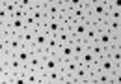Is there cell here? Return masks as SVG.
I'll list each match as a JSON object with an SVG mask.
<instances>
[{
  "label": "cell",
  "instance_id": "obj_29",
  "mask_svg": "<svg viewBox=\"0 0 121 84\" xmlns=\"http://www.w3.org/2000/svg\"><path fill=\"white\" fill-rule=\"evenodd\" d=\"M108 4H110L112 9H119L121 11V0H108Z\"/></svg>",
  "mask_w": 121,
  "mask_h": 84
},
{
  "label": "cell",
  "instance_id": "obj_35",
  "mask_svg": "<svg viewBox=\"0 0 121 84\" xmlns=\"http://www.w3.org/2000/svg\"><path fill=\"white\" fill-rule=\"evenodd\" d=\"M54 2H58V4H63V2H65V0H54Z\"/></svg>",
  "mask_w": 121,
  "mask_h": 84
},
{
  "label": "cell",
  "instance_id": "obj_31",
  "mask_svg": "<svg viewBox=\"0 0 121 84\" xmlns=\"http://www.w3.org/2000/svg\"><path fill=\"white\" fill-rule=\"evenodd\" d=\"M116 45H121V28L116 32Z\"/></svg>",
  "mask_w": 121,
  "mask_h": 84
},
{
  "label": "cell",
  "instance_id": "obj_19",
  "mask_svg": "<svg viewBox=\"0 0 121 84\" xmlns=\"http://www.w3.org/2000/svg\"><path fill=\"white\" fill-rule=\"evenodd\" d=\"M56 36H58V39H60L61 45H67V43L73 41V36H71V30H69V26H63L60 32L56 34Z\"/></svg>",
  "mask_w": 121,
  "mask_h": 84
},
{
  "label": "cell",
  "instance_id": "obj_15",
  "mask_svg": "<svg viewBox=\"0 0 121 84\" xmlns=\"http://www.w3.org/2000/svg\"><path fill=\"white\" fill-rule=\"evenodd\" d=\"M63 26H65V24L61 23L60 19H48V21H47V24H45L47 32H48L50 36H56V34H58Z\"/></svg>",
  "mask_w": 121,
  "mask_h": 84
},
{
  "label": "cell",
  "instance_id": "obj_16",
  "mask_svg": "<svg viewBox=\"0 0 121 84\" xmlns=\"http://www.w3.org/2000/svg\"><path fill=\"white\" fill-rule=\"evenodd\" d=\"M34 52H35V51H34L32 47H21V49L15 52V56L21 60V62H22V64H24V65H26V64H28V60L32 58V54H34Z\"/></svg>",
  "mask_w": 121,
  "mask_h": 84
},
{
  "label": "cell",
  "instance_id": "obj_27",
  "mask_svg": "<svg viewBox=\"0 0 121 84\" xmlns=\"http://www.w3.org/2000/svg\"><path fill=\"white\" fill-rule=\"evenodd\" d=\"M112 82L114 84H121V67H116V71L112 73Z\"/></svg>",
  "mask_w": 121,
  "mask_h": 84
},
{
  "label": "cell",
  "instance_id": "obj_5",
  "mask_svg": "<svg viewBox=\"0 0 121 84\" xmlns=\"http://www.w3.org/2000/svg\"><path fill=\"white\" fill-rule=\"evenodd\" d=\"M45 13L48 19H60V15L63 13V4H58V2L50 0L45 6Z\"/></svg>",
  "mask_w": 121,
  "mask_h": 84
},
{
  "label": "cell",
  "instance_id": "obj_9",
  "mask_svg": "<svg viewBox=\"0 0 121 84\" xmlns=\"http://www.w3.org/2000/svg\"><path fill=\"white\" fill-rule=\"evenodd\" d=\"M56 54L60 58L61 62H65V60H71V58H75V49H73V41L67 43V45H60V49L56 51Z\"/></svg>",
  "mask_w": 121,
  "mask_h": 84
},
{
  "label": "cell",
  "instance_id": "obj_11",
  "mask_svg": "<svg viewBox=\"0 0 121 84\" xmlns=\"http://www.w3.org/2000/svg\"><path fill=\"white\" fill-rule=\"evenodd\" d=\"M97 65H99V69H101V71L110 73V75L116 71V64H114V60H112L108 54L103 56V58H99V60H97Z\"/></svg>",
  "mask_w": 121,
  "mask_h": 84
},
{
  "label": "cell",
  "instance_id": "obj_25",
  "mask_svg": "<svg viewBox=\"0 0 121 84\" xmlns=\"http://www.w3.org/2000/svg\"><path fill=\"white\" fill-rule=\"evenodd\" d=\"M17 4H19L22 9H26V11H30L32 8H34V0H17Z\"/></svg>",
  "mask_w": 121,
  "mask_h": 84
},
{
  "label": "cell",
  "instance_id": "obj_3",
  "mask_svg": "<svg viewBox=\"0 0 121 84\" xmlns=\"http://www.w3.org/2000/svg\"><path fill=\"white\" fill-rule=\"evenodd\" d=\"M48 32L45 26H37L35 28V37H34V45L37 51H47V43H48Z\"/></svg>",
  "mask_w": 121,
  "mask_h": 84
},
{
  "label": "cell",
  "instance_id": "obj_17",
  "mask_svg": "<svg viewBox=\"0 0 121 84\" xmlns=\"http://www.w3.org/2000/svg\"><path fill=\"white\" fill-rule=\"evenodd\" d=\"M76 67H78V58H71V60H65L63 62V65H61V71L65 73V75H75Z\"/></svg>",
  "mask_w": 121,
  "mask_h": 84
},
{
  "label": "cell",
  "instance_id": "obj_32",
  "mask_svg": "<svg viewBox=\"0 0 121 84\" xmlns=\"http://www.w3.org/2000/svg\"><path fill=\"white\" fill-rule=\"evenodd\" d=\"M80 4H82V6H86V8H90L91 4H93V0H80Z\"/></svg>",
  "mask_w": 121,
  "mask_h": 84
},
{
  "label": "cell",
  "instance_id": "obj_13",
  "mask_svg": "<svg viewBox=\"0 0 121 84\" xmlns=\"http://www.w3.org/2000/svg\"><path fill=\"white\" fill-rule=\"evenodd\" d=\"M76 58H78V64H82V65H88V67H93V65L97 64V58L93 56V52H91L90 49H86L82 54L76 56Z\"/></svg>",
  "mask_w": 121,
  "mask_h": 84
},
{
  "label": "cell",
  "instance_id": "obj_4",
  "mask_svg": "<svg viewBox=\"0 0 121 84\" xmlns=\"http://www.w3.org/2000/svg\"><path fill=\"white\" fill-rule=\"evenodd\" d=\"M71 36H73V39H84V36H86V30H88V23L86 21H75L71 26Z\"/></svg>",
  "mask_w": 121,
  "mask_h": 84
},
{
  "label": "cell",
  "instance_id": "obj_1",
  "mask_svg": "<svg viewBox=\"0 0 121 84\" xmlns=\"http://www.w3.org/2000/svg\"><path fill=\"white\" fill-rule=\"evenodd\" d=\"M43 54V65H41V71L43 73H52V71H60L63 62H61L56 52H48V51H39Z\"/></svg>",
  "mask_w": 121,
  "mask_h": 84
},
{
  "label": "cell",
  "instance_id": "obj_2",
  "mask_svg": "<svg viewBox=\"0 0 121 84\" xmlns=\"http://www.w3.org/2000/svg\"><path fill=\"white\" fill-rule=\"evenodd\" d=\"M110 4H99V2H93L90 6V15L93 19V23L97 21H106L108 19V13H110Z\"/></svg>",
  "mask_w": 121,
  "mask_h": 84
},
{
  "label": "cell",
  "instance_id": "obj_33",
  "mask_svg": "<svg viewBox=\"0 0 121 84\" xmlns=\"http://www.w3.org/2000/svg\"><path fill=\"white\" fill-rule=\"evenodd\" d=\"M93 2H99V4H108V0H93Z\"/></svg>",
  "mask_w": 121,
  "mask_h": 84
},
{
  "label": "cell",
  "instance_id": "obj_23",
  "mask_svg": "<svg viewBox=\"0 0 121 84\" xmlns=\"http://www.w3.org/2000/svg\"><path fill=\"white\" fill-rule=\"evenodd\" d=\"M60 21L65 24V26H71L73 23H75V19H73V13H71V9H63V13L60 15Z\"/></svg>",
  "mask_w": 121,
  "mask_h": 84
},
{
  "label": "cell",
  "instance_id": "obj_21",
  "mask_svg": "<svg viewBox=\"0 0 121 84\" xmlns=\"http://www.w3.org/2000/svg\"><path fill=\"white\" fill-rule=\"evenodd\" d=\"M73 49H75V56H80L86 49H90V45L84 39H73Z\"/></svg>",
  "mask_w": 121,
  "mask_h": 84
},
{
  "label": "cell",
  "instance_id": "obj_6",
  "mask_svg": "<svg viewBox=\"0 0 121 84\" xmlns=\"http://www.w3.org/2000/svg\"><path fill=\"white\" fill-rule=\"evenodd\" d=\"M97 41L101 43V45H104L106 49L110 51V49H114L116 47V36L110 32V30H101V34H99V39Z\"/></svg>",
  "mask_w": 121,
  "mask_h": 84
},
{
  "label": "cell",
  "instance_id": "obj_14",
  "mask_svg": "<svg viewBox=\"0 0 121 84\" xmlns=\"http://www.w3.org/2000/svg\"><path fill=\"white\" fill-rule=\"evenodd\" d=\"M2 43H6V45H8V49H9V52H11V54H15L21 47H24V45H22V39H21V36H17V34H13L8 41H2Z\"/></svg>",
  "mask_w": 121,
  "mask_h": 84
},
{
  "label": "cell",
  "instance_id": "obj_18",
  "mask_svg": "<svg viewBox=\"0 0 121 84\" xmlns=\"http://www.w3.org/2000/svg\"><path fill=\"white\" fill-rule=\"evenodd\" d=\"M90 51L93 52V56L99 60V58H103V56L108 54V49H106L104 45H101V43L97 41V43H93V45H90Z\"/></svg>",
  "mask_w": 121,
  "mask_h": 84
},
{
  "label": "cell",
  "instance_id": "obj_30",
  "mask_svg": "<svg viewBox=\"0 0 121 84\" xmlns=\"http://www.w3.org/2000/svg\"><path fill=\"white\" fill-rule=\"evenodd\" d=\"M50 0H34V8H45Z\"/></svg>",
  "mask_w": 121,
  "mask_h": 84
},
{
  "label": "cell",
  "instance_id": "obj_12",
  "mask_svg": "<svg viewBox=\"0 0 121 84\" xmlns=\"http://www.w3.org/2000/svg\"><path fill=\"white\" fill-rule=\"evenodd\" d=\"M34 37H35V28H26V30L21 34L22 45H24V47H32L34 51H37V49H35V45H34Z\"/></svg>",
  "mask_w": 121,
  "mask_h": 84
},
{
  "label": "cell",
  "instance_id": "obj_20",
  "mask_svg": "<svg viewBox=\"0 0 121 84\" xmlns=\"http://www.w3.org/2000/svg\"><path fill=\"white\" fill-rule=\"evenodd\" d=\"M108 56L114 60L116 67H121V45H116L114 49H110V51H108Z\"/></svg>",
  "mask_w": 121,
  "mask_h": 84
},
{
  "label": "cell",
  "instance_id": "obj_10",
  "mask_svg": "<svg viewBox=\"0 0 121 84\" xmlns=\"http://www.w3.org/2000/svg\"><path fill=\"white\" fill-rule=\"evenodd\" d=\"M9 28H11V34L21 36L28 26H26V21H24L22 17H11V21H9Z\"/></svg>",
  "mask_w": 121,
  "mask_h": 84
},
{
  "label": "cell",
  "instance_id": "obj_7",
  "mask_svg": "<svg viewBox=\"0 0 121 84\" xmlns=\"http://www.w3.org/2000/svg\"><path fill=\"white\" fill-rule=\"evenodd\" d=\"M99 34H101V28L97 26L95 23H91V24H88L86 36H84V41L88 43V45H93V43H97V39H99Z\"/></svg>",
  "mask_w": 121,
  "mask_h": 84
},
{
  "label": "cell",
  "instance_id": "obj_28",
  "mask_svg": "<svg viewBox=\"0 0 121 84\" xmlns=\"http://www.w3.org/2000/svg\"><path fill=\"white\" fill-rule=\"evenodd\" d=\"M108 17H110V19H114V21H119V23H121V11H119V9H110Z\"/></svg>",
  "mask_w": 121,
  "mask_h": 84
},
{
  "label": "cell",
  "instance_id": "obj_26",
  "mask_svg": "<svg viewBox=\"0 0 121 84\" xmlns=\"http://www.w3.org/2000/svg\"><path fill=\"white\" fill-rule=\"evenodd\" d=\"M76 6H80V0H65L63 2V9H73Z\"/></svg>",
  "mask_w": 121,
  "mask_h": 84
},
{
  "label": "cell",
  "instance_id": "obj_24",
  "mask_svg": "<svg viewBox=\"0 0 121 84\" xmlns=\"http://www.w3.org/2000/svg\"><path fill=\"white\" fill-rule=\"evenodd\" d=\"M119 28H121V23H119V21H114V19H110V17L106 19V30H110L114 36H116V32H117Z\"/></svg>",
  "mask_w": 121,
  "mask_h": 84
},
{
  "label": "cell",
  "instance_id": "obj_34",
  "mask_svg": "<svg viewBox=\"0 0 121 84\" xmlns=\"http://www.w3.org/2000/svg\"><path fill=\"white\" fill-rule=\"evenodd\" d=\"M8 2H13V0H0V4H8Z\"/></svg>",
  "mask_w": 121,
  "mask_h": 84
},
{
  "label": "cell",
  "instance_id": "obj_22",
  "mask_svg": "<svg viewBox=\"0 0 121 84\" xmlns=\"http://www.w3.org/2000/svg\"><path fill=\"white\" fill-rule=\"evenodd\" d=\"M60 39H58V36H48V43H47V51L48 52H56L58 49H60Z\"/></svg>",
  "mask_w": 121,
  "mask_h": 84
},
{
  "label": "cell",
  "instance_id": "obj_8",
  "mask_svg": "<svg viewBox=\"0 0 121 84\" xmlns=\"http://www.w3.org/2000/svg\"><path fill=\"white\" fill-rule=\"evenodd\" d=\"M41 65H43V54L39 51H35L26 64V71H41Z\"/></svg>",
  "mask_w": 121,
  "mask_h": 84
}]
</instances>
